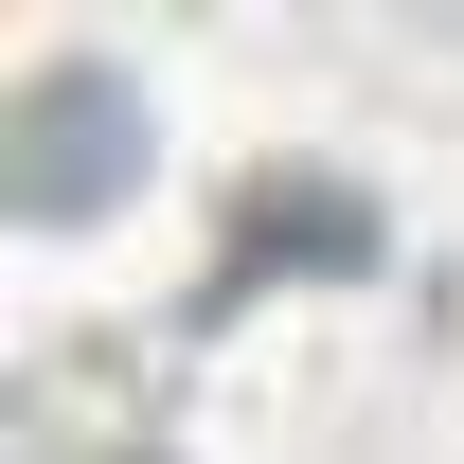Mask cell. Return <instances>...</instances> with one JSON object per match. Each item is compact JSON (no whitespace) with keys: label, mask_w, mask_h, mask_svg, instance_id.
Here are the masks:
<instances>
[{"label":"cell","mask_w":464,"mask_h":464,"mask_svg":"<svg viewBox=\"0 0 464 464\" xmlns=\"http://www.w3.org/2000/svg\"><path fill=\"white\" fill-rule=\"evenodd\" d=\"M125 179H143V90H125L108 54H36L18 90H0V197H18L36 232L108 215Z\"/></svg>","instance_id":"cell-1"}]
</instances>
